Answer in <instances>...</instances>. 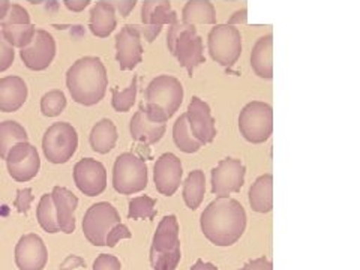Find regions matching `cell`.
I'll use <instances>...</instances> for the list:
<instances>
[{"mask_svg":"<svg viewBox=\"0 0 360 270\" xmlns=\"http://www.w3.org/2000/svg\"><path fill=\"white\" fill-rule=\"evenodd\" d=\"M201 230L217 246L238 242L246 229V212L238 200L217 197L201 213Z\"/></svg>","mask_w":360,"mask_h":270,"instance_id":"obj_1","label":"cell"},{"mask_svg":"<svg viewBox=\"0 0 360 270\" xmlns=\"http://www.w3.org/2000/svg\"><path fill=\"white\" fill-rule=\"evenodd\" d=\"M66 86L75 103L90 107L105 96L108 87L107 70L99 58L86 56L66 72Z\"/></svg>","mask_w":360,"mask_h":270,"instance_id":"obj_2","label":"cell"},{"mask_svg":"<svg viewBox=\"0 0 360 270\" xmlns=\"http://www.w3.org/2000/svg\"><path fill=\"white\" fill-rule=\"evenodd\" d=\"M184 87L176 77L160 75L146 89V103L141 104L146 116L155 123H167L180 108Z\"/></svg>","mask_w":360,"mask_h":270,"instance_id":"obj_3","label":"cell"},{"mask_svg":"<svg viewBox=\"0 0 360 270\" xmlns=\"http://www.w3.org/2000/svg\"><path fill=\"white\" fill-rule=\"evenodd\" d=\"M167 47L173 56H176L180 66L193 75L194 70L205 63V54H202V39L198 37L195 26L184 25V22H174L168 29Z\"/></svg>","mask_w":360,"mask_h":270,"instance_id":"obj_4","label":"cell"},{"mask_svg":"<svg viewBox=\"0 0 360 270\" xmlns=\"http://www.w3.org/2000/svg\"><path fill=\"white\" fill-rule=\"evenodd\" d=\"M112 186L122 195L140 193L148 186V165L131 152L119 155L112 168Z\"/></svg>","mask_w":360,"mask_h":270,"instance_id":"obj_5","label":"cell"},{"mask_svg":"<svg viewBox=\"0 0 360 270\" xmlns=\"http://www.w3.org/2000/svg\"><path fill=\"white\" fill-rule=\"evenodd\" d=\"M239 131L243 139L254 144L269 140L274 131V110L262 101L246 104L239 115Z\"/></svg>","mask_w":360,"mask_h":270,"instance_id":"obj_6","label":"cell"},{"mask_svg":"<svg viewBox=\"0 0 360 270\" xmlns=\"http://www.w3.org/2000/svg\"><path fill=\"white\" fill-rule=\"evenodd\" d=\"M78 148V134L68 122H58L45 131L42 139L44 155L51 164H65Z\"/></svg>","mask_w":360,"mask_h":270,"instance_id":"obj_7","label":"cell"},{"mask_svg":"<svg viewBox=\"0 0 360 270\" xmlns=\"http://www.w3.org/2000/svg\"><path fill=\"white\" fill-rule=\"evenodd\" d=\"M207 49L212 59L221 66H233L242 53V35L231 25H217L209 33Z\"/></svg>","mask_w":360,"mask_h":270,"instance_id":"obj_8","label":"cell"},{"mask_svg":"<svg viewBox=\"0 0 360 270\" xmlns=\"http://www.w3.org/2000/svg\"><path fill=\"white\" fill-rule=\"evenodd\" d=\"M120 222L119 212L110 202L101 201L90 206L83 219V233L86 239L95 246H105L108 231Z\"/></svg>","mask_w":360,"mask_h":270,"instance_id":"obj_9","label":"cell"},{"mask_svg":"<svg viewBox=\"0 0 360 270\" xmlns=\"http://www.w3.org/2000/svg\"><path fill=\"white\" fill-rule=\"evenodd\" d=\"M6 167L9 176L15 182H29L37 177L41 168V160L37 148L29 141H21L9 149L6 158Z\"/></svg>","mask_w":360,"mask_h":270,"instance_id":"obj_10","label":"cell"},{"mask_svg":"<svg viewBox=\"0 0 360 270\" xmlns=\"http://www.w3.org/2000/svg\"><path fill=\"white\" fill-rule=\"evenodd\" d=\"M245 174L246 168L239 160H221L212 172V193L217 197H229L233 193H239L245 184Z\"/></svg>","mask_w":360,"mask_h":270,"instance_id":"obj_11","label":"cell"},{"mask_svg":"<svg viewBox=\"0 0 360 270\" xmlns=\"http://www.w3.org/2000/svg\"><path fill=\"white\" fill-rule=\"evenodd\" d=\"M74 182L84 195H101L107 188L105 167L94 158H84L74 167Z\"/></svg>","mask_w":360,"mask_h":270,"instance_id":"obj_12","label":"cell"},{"mask_svg":"<svg viewBox=\"0 0 360 270\" xmlns=\"http://www.w3.org/2000/svg\"><path fill=\"white\" fill-rule=\"evenodd\" d=\"M56 56V41L47 30H37L27 47L20 50V58L29 70L44 71L51 65Z\"/></svg>","mask_w":360,"mask_h":270,"instance_id":"obj_13","label":"cell"},{"mask_svg":"<svg viewBox=\"0 0 360 270\" xmlns=\"http://www.w3.org/2000/svg\"><path fill=\"white\" fill-rule=\"evenodd\" d=\"M143 59L141 35L135 25H127L116 35V60L122 71H132Z\"/></svg>","mask_w":360,"mask_h":270,"instance_id":"obj_14","label":"cell"},{"mask_svg":"<svg viewBox=\"0 0 360 270\" xmlns=\"http://www.w3.org/2000/svg\"><path fill=\"white\" fill-rule=\"evenodd\" d=\"M184 176L182 162L174 153H164L158 158L153 167V180L158 193L170 197L180 186Z\"/></svg>","mask_w":360,"mask_h":270,"instance_id":"obj_15","label":"cell"},{"mask_svg":"<svg viewBox=\"0 0 360 270\" xmlns=\"http://www.w3.org/2000/svg\"><path fill=\"white\" fill-rule=\"evenodd\" d=\"M185 115L191 132H193V135L200 143L209 144L217 137L215 119H213L210 107L205 101L200 99L198 96H194L191 99Z\"/></svg>","mask_w":360,"mask_h":270,"instance_id":"obj_16","label":"cell"},{"mask_svg":"<svg viewBox=\"0 0 360 270\" xmlns=\"http://www.w3.org/2000/svg\"><path fill=\"white\" fill-rule=\"evenodd\" d=\"M49 251L38 234H26L15 246V263L20 270H44Z\"/></svg>","mask_w":360,"mask_h":270,"instance_id":"obj_17","label":"cell"},{"mask_svg":"<svg viewBox=\"0 0 360 270\" xmlns=\"http://www.w3.org/2000/svg\"><path fill=\"white\" fill-rule=\"evenodd\" d=\"M51 198L56 209V218H58L59 230L66 234H71L75 230L74 213L78 206V198L70 189H66L63 186H54Z\"/></svg>","mask_w":360,"mask_h":270,"instance_id":"obj_18","label":"cell"},{"mask_svg":"<svg viewBox=\"0 0 360 270\" xmlns=\"http://www.w3.org/2000/svg\"><path fill=\"white\" fill-rule=\"evenodd\" d=\"M29 95L26 82L21 77L8 75L0 78V111L14 112L25 105Z\"/></svg>","mask_w":360,"mask_h":270,"instance_id":"obj_19","label":"cell"},{"mask_svg":"<svg viewBox=\"0 0 360 270\" xmlns=\"http://www.w3.org/2000/svg\"><path fill=\"white\" fill-rule=\"evenodd\" d=\"M165 123H155L149 120L141 105L140 110L134 115L129 125L131 137L144 144H155L160 141L162 139V135L165 134Z\"/></svg>","mask_w":360,"mask_h":270,"instance_id":"obj_20","label":"cell"},{"mask_svg":"<svg viewBox=\"0 0 360 270\" xmlns=\"http://www.w3.org/2000/svg\"><path fill=\"white\" fill-rule=\"evenodd\" d=\"M116 26L117 18L115 8L108 5L105 0H99V2L94 5L92 11H90V32L98 38H107L116 29Z\"/></svg>","mask_w":360,"mask_h":270,"instance_id":"obj_21","label":"cell"},{"mask_svg":"<svg viewBox=\"0 0 360 270\" xmlns=\"http://www.w3.org/2000/svg\"><path fill=\"white\" fill-rule=\"evenodd\" d=\"M274 37L266 35L258 39L251 53V66L254 72L260 77L270 80L274 77Z\"/></svg>","mask_w":360,"mask_h":270,"instance_id":"obj_22","label":"cell"},{"mask_svg":"<svg viewBox=\"0 0 360 270\" xmlns=\"http://www.w3.org/2000/svg\"><path fill=\"white\" fill-rule=\"evenodd\" d=\"M143 25L164 26L177 22V14L172 9L170 0H144L141 8Z\"/></svg>","mask_w":360,"mask_h":270,"instance_id":"obj_23","label":"cell"},{"mask_svg":"<svg viewBox=\"0 0 360 270\" xmlns=\"http://www.w3.org/2000/svg\"><path fill=\"white\" fill-rule=\"evenodd\" d=\"M180 246L179 240V222L174 215H167L162 218L156 229L152 242V251L167 252Z\"/></svg>","mask_w":360,"mask_h":270,"instance_id":"obj_24","label":"cell"},{"mask_svg":"<svg viewBox=\"0 0 360 270\" xmlns=\"http://www.w3.org/2000/svg\"><path fill=\"white\" fill-rule=\"evenodd\" d=\"M250 205L258 213H267L274 209V176L263 174L250 189Z\"/></svg>","mask_w":360,"mask_h":270,"instance_id":"obj_25","label":"cell"},{"mask_svg":"<svg viewBox=\"0 0 360 270\" xmlns=\"http://www.w3.org/2000/svg\"><path fill=\"white\" fill-rule=\"evenodd\" d=\"M184 25H217V13L210 0H189L182 11Z\"/></svg>","mask_w":360,"mask_h":270,"instance_id":"obj_26","label":"cell"},{"mask_svg":"<svg viewBox=\"0 0 360 270\" xmlns=\"http://www.w3.org/2000/svg\"><path fill=\"white\" fill-rule=\"evenodd\" d=\"M117 129L116 125L110 119L99 120L90 132V146L98 153H108L115 149L117 141Z\"/></svg>","mask_w":360,"mask_h":270,"instance_id":"obj_27","label":"cell"},{"mask_svg":"<svg viewBox=\"0 0 360 270\" xmlns=\"http://www.w3.org/2000/svg\"><path fill=\"white\" fill-rule=\"evenodd\" d=\"M206 193V177L201 170L191 172L184 184V200L189 209H198Z\"/></svg>","mask_w":360,"mask_h":270,"instance_id":"obj_28","label":"cell"},{"mask_svg":"<svg viewBox=\"0 0 360 270\" xmlns=\"http://www.w3.org/2000/svg\"><path fill=\"white\" fill-rule=\"evenodd\" d=\"M21 141H29L27 132L15 120L0 123V160H5L9 149Z\"/></svg>","mask_w":360,"mask_h":270,"instance_id":"obj_29","label":"cell"},{"mask_svg":"<svg viewBox=\"0 0 360 270\" xmlns=\"http://www.w3.org/2000/svg\"><path fill=\"white\" fill-rule=\"evenodd\" d=\"M173 140L177 148L185 153H195L205 146L194 137L193 132H191L188 127L186 115H180V117L176 120L173 127Z\"/></svg>","mask_w":360,"mask_h":270,"instance_id":"obj_30","label":"cell"},{"mask_svg":"<svg viewBox=\"0 0 360 270\" xmlns=\"http://www.w3.org/2000/svg\"><path fill=\"white\" fill-rule=\"evenodd\" d=\"M4 33V38L9 45H13L14 49H25L32 42L33 37L37 33V27L29 22V25H14L6 26L0 29Z\"/></svg>","mask_w":360,"mask_h":270,"instance_id":"obj_31","label":"cell"},{"mask_svg":"<svg viewBox=\"0 0 360 270\" xmlns=\"http://www.w3.org/2000/svg\"><path fill=\"white\" fill-rule=\"evenodd\" d=\"M37 218L41 227L50 233H59V225H58V218H56V209L53 205V198L51 194H44L39 200V205L37 209Z\"/></svg>","mask_w":360,"mask_h":270,"instance_id":"obj_32","label":"cell"},{"mask_svg":"<svg viewBox=\"0 0 360 270\" xmlns=\"http://www.w3.org/2000/svg\"><path fill=\"white\" fill-rule=\"evenodd\" d=\"M137 92H139L137 77L132 78V83L125 90L112 89L111 90V95H112L111 104H112V108H115L119 112L129 111L132 108V105L135 104V98H137Z\"/></svg>","mask_w":360,"mask_h":270,"instance_id":"obj_33","label":"cell"},{"mask_svg":"<svg viewBox=\"0 0 360 270\" xmlns=\"http://www.w3.org/2000/svg\"><path fill=\"white\" fill-rule=\"evenodd\" d=\"M156 201L152 197L141 195L129 200V219H153L156 217Z\"/></svg>","mask_w":360,"mask_h":270,"instance_id":"obj_34","label":"cell"},{"mask_svg":"<svg viewBox=\"0 0 360 270\" xmlns=\"http://www.w3.org/2000/svg\"><path fill=\"white\" fill-rule=\"evenodd\" d=\"M65 107H66V96L59 89L50 90V92L45 94L41 99V111L42 115L47 117L59 116L65 110Z\"/></svg>","mask_w":360,"mask_h":270,"instance_id":"obj_35","label":"cell"},{"mask_svg":"<svg viewBox=\"0 0 360 270\" xmlns=\"http://www.w3.org/2000/svg\"><path fill=\"white\" fill-rule=\"evenodd\" d=\"M180 257H182L180 246L173 251L167 252H158L150 250V263L153 270H176L180 262Z\"/></svg>","mask_w":360,"mask_h":270,"instance_id":"obj_36","label":"cell"},{"mask_svg":"<svg viewBox=\"0 0 360 270\" xmlns=\"http://www.w3.org/2000/svg\"><path fill=\"white\" fill-rule=\"evenodd\" d=\"M29 22H30V15L27 13V9H25L21 5H17V4H11L6 15L4 17L2 21H0V27L14 26V25H29Z\"/></svg>","mask_w":360,"mask_h":270,"instance_id":"obj_37","label":"cell"},{"mask_svg":"<svg viewBox=\"0 0 360 270\" xmlns=\"http://www.w3.org/2000/svg\"><path fill=\"white\" fill-rule=\"evenodd\" d=\"M15 51L13 45H9L4 38V33L0 30V72L6 71L14 63Z\"/></svg>","mask_w":360,"mask_h":270,"instance_id":"obj_38","label":"cell"},{"mask_svg":"<svg viewBox=\"0 0 360 270\" xmlns=\"http://www.w3.org/2000/svg\"><path fill=\"white\" fill-rule=\"evenodd\" d=\"M131 236L132 234H131V231H129V229L127 227V225H123V224L119 222V224H116L115 227H112L108 231L107 238H105V246L115 248L119 240H122V239H131Z\"/></svg>","mask_w":360,"mask_h":270,"instance_id":"obj_39","label":"cell"},{"mask_svg":"<svg viewBox=\"0 0 360 270\" xmlns=\"http://www.w3.org/2000/svg\"><path fill=\"white\" fill-rule=\"evenodd\" d=\"M33 200H35V197H33V193H32L30 188L18 189L15 201H14V207L20 213H25V215H27V212L30 209V205H32Z\"/></svg>","mask_w":360,"mask_h":270,"instance_id":"obj_40","label":"cell"},{"mask_svg":"<svg viewBox=\"0 0 360 270\" xmlns=\"http://www.w3.org/2000/svg\"><path fill=\"white\" fill-rule=\"evenodd\" d=\"M94 270H122V264L117 257L101 254L94 263Z\"/></svg>","mask_w":360,"mask_h":270,"instance_id":"obj_41","label":"cell"},{"mask_svg":"<svg viewBox=\"0 0 360 270\" xmlns=\"http://www.w3.org/2000/svg\"><path fill=\"white\" fill-rule=\"evenodd\" d=\"M105 2L115 8L116 13H120L122 17H128L135 5H137V0H105Z\"/></svg>","mask_w":360,"mask_h":270,"instance_id":"obj_42","label":"cell"},{"mask_svg":"<svg viewBox=\"0 0 360 270\" xmlns=\"http://www.w3.org/2000/svg\"><path fill=\"white\" fill-rule=\"evenodd\" d=\"M135 27H137L140 35L144 37V39L148 42H152L162 30V26H149V25H135Z\"/></svg>","mask_w":360,"mask_h":270,"instance_id":"obj_43","label":"cell"},{"mask_svg":"<svg viewBox=\"0 0 360 270\" xmlns=\"http://www.w3.org/2000/svg\"><path fill=\"white\" fill-rule=\"evenodd\" d=\"M240 270H274V264L267 258H255V260L246 263Z\"/></svg>","mask_w":360,"mask_h":270,"instance_id":"obj_44","label":"cell"},{"mask_svg":"<svg viewBox=\"0 0 360 270\" xmlns=\"http://www.w3.org/2000/svg\"><path fill=\"white\" fill-rule=\"evenodd\" d=\"M86 266V262L83 260L82 257L78 255H68L65 258V262L60 264V270H72V269H77V267H83Z\"/></svg>","mask_w":360,"mask_h":270,"instance_id":"obj_45","label":"cell"},{"mask_svg":"<svg viewBox=\"0 0 360 270\" xmlns=\"http://www.w3.org/2000/svg\"><path fill=\"white\" fill-rule=\"evenodd\" d=\"M65 6L72 11V13H82L90 4V0H63Z\"/></svg>","mask_w":360,"mask_h":270,"instance_id":"obj_46","label":"cell"},{"mask_svg":"<svg viewBox=\"0 0 360 270\" xmlns=\"http://www.w3.org/2000/svg\"><path fill=\"white\" fill-rule=\"evenodd\" d=\"M246 21H248V11L246 9H240V11H238V13H234L231 15V18L229 20L227 25H231V26H234V25H246Z\"/></svg>","mask_w":360,"mask_h":270,"instance_id":"obj_47","label":"cell"},{"mask_svg":"<svg viewBox=\"0 0 360 270\" xmlns=\"http://www.w3.org/2000/svg\"><path fill=\"white\" fill-rule=\"evenodd\" d=\"M191 270H218V267L215 264H212V263H206L202 260H198L193 267H191Z\"/></svg>","mask_w":360,"mask_h":270,"instance_id":"obj_48","label":"cell"},{"mask_svg":"<svg viewBox=\"0 0 360 270\" xmlns=\"http://www.w3.org/2000/svg\"><path fill=\"white\" fill-rule=\"evenodd\" d=\"M9 5H11L9 0H0V21H2L4 17L6 15L8 9H9Z\"/></svg>","mask_w":360,"mask_h":270,"instance_id":"obj_49","label":"cell"}]
</instances>
